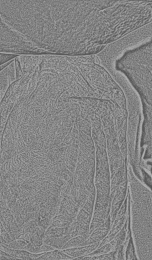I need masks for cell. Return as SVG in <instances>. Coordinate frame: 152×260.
<instances>
[{
    "instance_id": "obj_4",
    "label": "cell",
    "mask_w": 152,
    "mask_h": 260,
    "mask_svg": "<svg viewBox=\"0 0 152 260\" xmlns=\"http://www.w3.org/2000/svg\"><path fill=\"white\" fill-rule=\"evenodd\" d=\"M151 25L150 22L107 44L99 52L100 55L107 61L113 62L127 51L151 42Z\"/></svg>"
},
{
    "instance_id": "obj_3",
    "label": "cell",
    "mask_w": 152,
    "mask_h": 260,
    "mask_svg": "<svg viewBox=\"0 0 152 260\" xmlns=\"http://www.w3.org/2000/svg\"><path fill=\"white\" fill-rule=\"evenodd\" d=\"M94 59L88 58L75 62L80 71L98 99L112 100L120 105L126 101L121 88L103 67L95 64Z\"/></svg>"
},
{
    "instance_id": "obj_10",
    "label": "cell",
    "mask_w": 152,
    "mask_h": 260,
    "mask_svg": "<svg viewBox=\"0 0 152 260\" xmlns=\"http://www.w3.org/2000/svg\"><path fill=\"white\" fill-rule=\"evenodd\" d=\"M99 23H100V22H99ZM100 30H101V28H100Z\"/></svg>"
},
{
    "instance_id": "obj_2",
    "label": "cell",
    "mask_w": 152,
    "mask_h": 260,
    "mask_svg": "<svg viewBox=\"0 0 152 260\" xmlns=\"http://www.w3.org/2000/svg\"><path fill=\"white\" fill-rule=\"evenodd\" d=\"M115 68L124 74L140 96L151 105V42L126 52L116 61Z\"/></svg>"
},
{
    "instance_id": "obj_8",
    "label": "cell",
    "mask_w": 152,
    "mask_h": 260,
    "mask_svg": "<svg viewBox=\"0 0 152 260\" xmlns=\"http://www.w3.org/2000/svg\"><path fill=\"white\" fill-rule=\"evenodd\" d=\"M21 55L0 53V65L14 58Z\"/></svg>"
},
{
    "instance_id": "obj_5",
    "label": "cell",
    "mask_w": 152,
    "mask_h": 260,
    "mask_svg": "<svg viewBox=\"0 0 152 260\" xmlns=\"http://www.w3.org/2000/svg\"><path fill=\"white\" fill-rule=\"evenodd\" d=\"M111 77L122 89L126 97L128 107L141 106L142 103L140 95L124 74L116 70Z\"/></svg>"
},
{
    "instance_id": "obj_11",
    "label": "cell",
    "mask_w": 152,
    "mask_h": 260,
    "mask_svg": "<svg viewBox=\"0 0 152 260\" xmlns=\"http://www.w3.org/2000/svg\"><path fill=\"white\" fill-rule=\"evenodd\" d=\"M26 111H27V110H26ZM28 112H29V111H28ZM30 113H31V112H30Z\"/></svg>"
},
{
    "instance_id": "obj_6",
    "label": "cell",
    "mask_w": 152,
    "mask_h": 260,
    "mask_svg": "<svg viewBox=\"0 0 152 260\" xmlns=\"http://www.w3.org/2000/svg\"><path fill=\"white\" fill-rule=\"evenodd\" d=\"M95 180L97 192L106 196L109 195L110 174L108 161H104L96 164Z\"/></svg>"
},
{
    "instance_id": "obj_7",
    "label": "cell",
    "mask_w": 152,
    "mask_h": 260,
    "mask_svg": "<svg viewBox=\"0 0 152 260\" xmlns=\"http://www.w3.org/2000/svg\"><path fill=\"white\" fill-rule=\"evenodd\" d=\"M16 80L15 60L0 71V101L10 85Z\"/></svg>"
},
{
    "instance_id": "obj_12",
    "label": "cell",
    "mask_w": 152,
    "mask_h": 260,
    "mask_svg": "<svg viewBox=\"0 0 152 260\" xmlns=\"http://www.w3.org/2000/svg\"><path fill=\"white\" fill-rule=\"evenodd\" d=\"M49 28H50V25H49ZM49 29H50V28H49Z\"/></svg>"
},
{
    "instance_id": "obj_9",
    "label": "cell",
    "mask_w": 152,
    "mask_h": 260,
    "mask_svg": "<svg viewBox=\"0 0 152 260\" xmlns=\"http://www.w3.org/2000/svg\"><path fill=\"white\" fill-rule=\"evenodd\" d=\"M15 60V58L0 65V71L9 65L11 62Z\"/></svg>"
},
{
    "instance_id": "obj_1",
    "label": "cell",
    "mask_w": 152,
    "mask_h": 260,
    "mask_svg": "<svg viewBox=\"0 0 152 260\" xmlns=\"http://www.w3.org/2000/svg\"><path fill=\"white\" fill-rule=\"evenodd\" d=\"M52 16L55 55L85 56L99 52L97 14L93 0H54Z\"/></svg>"
}]
</instances>
